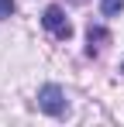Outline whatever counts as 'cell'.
<instances>
[{
    "instance_id": "cell-2",
    "label": "cell",
    "mask_w": 124,
    "mask_h": 127,
    "mask_svg": "<svg viewBox=\"0 0 124 127\" xmlns=\"http://www.w3.org/2000/svg\"><path fill=\"white\" fill-rule=\"evenodd\" d=\"M38 106L48 117H62V113H65V93H62L59 86H52V83L41 86L38 89Z\"/></svg>"
},
{
    "instance_id": "cell-3",
    "label": "cell",
    "mask_w": 124,
    "mask_h": 127,
    "mask_svg": "<svg viewBox=\"0 0 124 127\" xmlns=\"http://www.w3.org/2000/svg\"><path fill=\"white\" fill-rule=\"evenodd\" d=\"M86 55H97V52H100L103 45L110 41V31H107V28H100V24H97V28H93V24H90V31H86Z\"/></svg>"
},
{
    "instance_id": "cell-7",
    "label": "cell",
    "mask_w": 124,
    "mask_h": 127,
    "mask_svg": "<svg viewBox=\"0 0 124 127\" xmlns=\"http://www.w3.org/2000/svg\"><path fill=\"white\" fill-rule=\"evenodd\" d=\"M121 69H124V65H121Z\"/></svg>"
},
{
    "instance_id": "cell-5",
    "label": "cell",
    "mask_w": 124,
    "mask_h": 127,
    "mask_svg": "<svg viewBox=\"0 0 124 127\" xmlns=\"http://www.w3.org/2000/svg\"><path fill=\"white\" fill-rule=\"evenodd\" d=\"M14 14V0H0V21Z\"/></svg>"
},
{
    "instance_id": "cell-4",
    "label": "cell",
    "mask_w": 124,
    "mask_h": 127,
    "mask_svg": "<svg viewBox=\"0 0 124 127\" xmlns=\"http://www.w3.org/2000/svg\"><path fill=\"white\" fill-rule=\"evenodd\" d=\"M100 10H103V17H114L124 10V0H100Z\"/></svg>"
},
{
    "instance_id": "cell-6",
    "label": "cell",
    "mask_w": 124,
    "mask_h": 127,
    "mask_svg": "<svg viewBox=\"0 0 124 127\" xmlns=\"http://www.w3.org/2000/svg\"><path fill=\"white\" fill-rule=\"evenodd\" d=\"M72 3H83V0H72Z\"/></svg>"
},
{
    "instance_id": "cell-1",
    "label": "cell",
    "mask_w": 124,
    "mask_h": 127,
    "mask_svg": "<svg viewBox=\"0 0 124 127\" xmlns=\"http://www.w3.org/2000/svg\"><path fill=\"white\" fill-rule=\"evenodd\" d=\"M41 24H45V28H48L59 41H69V38H72V24H69V17L62 14V7H45Z\"/></svg>"
}]
</instances>
